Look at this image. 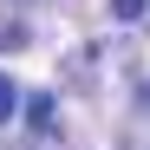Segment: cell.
<instances>
[{
  "label": "cell",
  "mask_w": 150,
  "mask_h": 150,
  "mask_svg": "<svg viewBox=\"0 0 150 150\" xmlns=\"http://www.w3.org/2000/svg\"><path fill=\"white\" fill-rule=\"evenodd\" d=\"M33 33L26 26H20V20H0V52H20V46H26Z\"/></svg>",
  "instance_id": "cell-1"
},
{
  "label": "cell",
  "mask_w": 150,
  "mask_h": 150,
  "mask_svg": "<svg viewBox=\"0 0 150 150\" xmlns=\"http://www.w3.org/2000/svg\"><path fill=\"white\" fill-rule=\"evenodd\" d=\"M13 111H20V85H13V79H7V72H0V124H7V117H13Z\"/></svg>",
  "instance_id": "cell-2"
},
{
  "label": "cell",
  "mask_w": 150,
  "mask_h": 150,
  "mask_svg": "<svg viewBox=\"0 0 150 150\" xmlns=\"http://www.w3.org/2000/svg\"><path fill=\"white\" fill-rule=\"evenodd\" d=\"M20 105H26V117H33V124H52V98H46V91H33V98H20Z\"/></svg>",
  "instance_id": "cell-3"
},
{
  "label": "cell",
  "mask_w": 150,
  "mask_h": 150,
  "mask_svg": "<svg viewBox=\"0 0 150 150\" xmlns=\"http://www.w3.org/2000/svg\"><path fill=\"white\" fill-rule=\"evenodd\" d=\"M150 0H111V20H144Z\"/></svg>",
  "instance_id": "cell-4"
},
{
  "label": "cell",
  "mask_w": 150,
  "mask_h": 150,
  "mask_svg": "<svg viewBox=\"0 0 150 150\" xmlns=\"http://www.w3.org/2000/svg\"><path fill=\"white\" fill-rule=\"evenodd\" d=\"M137 105H144V111H150V85H137Z\"/></svg>",
  "instance_id": "cell-5"
}]
</instances>
